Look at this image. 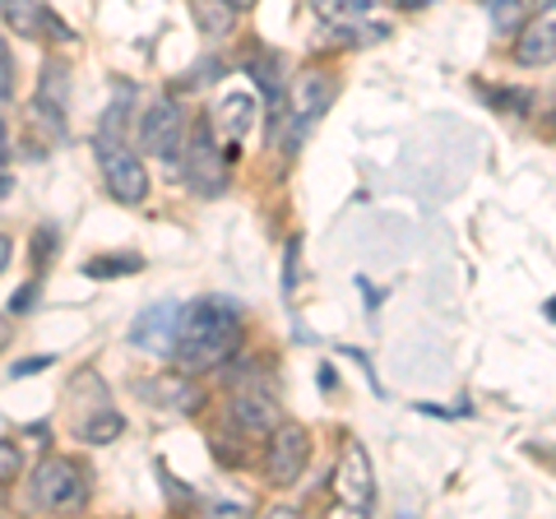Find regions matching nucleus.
Wrapping results in <instances>:
<instances>
[{
	"label": "nucleus",
	"mask_w": 556,
	"mask_h": 519,
	"mask_svg": "<svg viewBox=\"0 0 556 519\" xmlns=\"http://www.w3.org/2000/svg\"><path fill=\"white\" fill-rule=\"evenodd\" d=\"M371 5L376 0H316V14L329 24V28H339V33H371V38H380V24H371Z\"/></svg>",
	"instance_id": "nucleus-17"
},
{
	"label": "nucleus",
	"mask_w": 556,
	"mask_h": 519,
	"mask_svg": "<svg viewBox=\"0 0 556 519\" xmlns=\"http://www.w3.org/2000/svg\"><path fill=\"white\" fill-rule=\"evenodd\" d=\"M228 163L232 153L223 149V135L214 130V121H195V130H186V149H181V172L195 195L218 200L228 190Z\"/></svg>",
	"instance_id": "nucleus-3"
},
{
	"label": "nucleus",
	"mask_w": 556,
	"mask_h": 519,
	"mask_svg": "<svg viewBox=\"0 0 556 519\" xmlns=\"http://www.w3.org/2000/svg\"><path fill=\"white\" fill-rule=\"evenodd\" d=\"M93 153H98L102 181H108V195L116 204H144L149 200V167L130 149V140H121V135H93Z\"/></svg>",
	"instance_id": "nucleus-5"
},
{
	"label": "nucleus",
	"mask_w": 556,
	"mask_h": 519,
	"mask_svg": "<svg viewBox=\"0 0 556 519\" xmlns=\"http://www.w3.org/2000/svg\"><path fill=\"white\" fill-rule=\"evenodd\" d=\"M339 492H343V506L353 515H371L376 510V473H371V455L362 450L357 441L343 445V459H339Z\"/></svg>",
	"instance_id": "nucleus-11"
},
{
	"label": "nucleus",
	"mask_w": 556,
	"mask_h": 519,
	"mask_svg": "<svg viewBox=\"0 0 556 519\" xmlns=\"http://www.w3.org/2000/svg\"><path fill=\"white\" fill-rule=\"evenodd\" d=\"M10 186H14V181L5 177V172H0V200H5V195H10Z\"/></svg>",
	"instance_id": "nucleus-28"
},
{
	"label": "nucleus",
	"mask_w": 556,
	"mask_h": 519,
	"mask_svg": "<svg viewBox=\"0 0 556 519\" xmlns=\"http://www.w3.org/2000/svg\"><path fill=\"white\" fill-rule=\"evenodd\" d=\"M10 260H14V237H5V232H0V274L10 269Z\"/></svg>",
	"instance_id": "nucleus-24"
},
{
	"label": "nucleus",
	"mask_w": 556,
	"mask_h": 519,
	"mask_svg": "<svg viewBox=\"0 0 556 519\" xmlns=\"http://www.w3.org/2000/svg\"><path fill=\"white\" fill-rule=\"evenodd\" d=\"M28 501L38 510H84L89 506V473L65 455H47L28 478Z\"/></svg>",
	"instance_id": "nucleus-4"
},
{
	"label": "nucleus",
	"mask_w": 556,
	"mask_h": 519,
	"mask_svg": "<svg viewBox=\"0 0 556 519\" xmlns=\"http://www.w3.org/2000/svg\"><path fill=\"white\" fill-rule=\"evenodd\" d=\"M10 349V320H5V311H0V353Z\"/></svg>",
	"instance_id": "nucleus-25"
},
{
	"label": "nucleus",
	"mask_w": 556,
	"mask_h": 519,
	"mask_svg": "<svg viewBox=\"0 0 556 519\" xmlns=\"http://www.w3.org/2000/svg\"><path fill=\"white\" fill-rule=\"evenodd\" d=\"M177 325H181V302H159L130 320V343L153 357H167L172 343H177Z\"/></svg>",
	"instance_id": "nucleus-12"
},
{
	"label": "nucleus",
	"mask_w": 556,
	"mask_h": 519,
	"mask_svg": "<svg viewBox=\"0 0 556 519\" xmlns=\"http://www.w3.org/2000/svg\"><path fill=\"white\" fill-rule=\"evenodd\" d=\"M255 116H260V102L251 89H232V93H223L218 98V107H214V130L223 135V144H228V153L241 149V140L255 130Z\"/></svg>",
	"instance_id": "nucleus-15"
},
{
	"label": "nucleus",
	"mask_w": 556,
	"mask_h": 519,
	"mask_svg": "<svg viewBox=\"0 0 556 519\" xmlns=\"http://www.w3.org/2000/svg\"><path fill=\"white\" fill-rule=\"evenodd\" d=\"M70 431L84 445H112L126 431V418L112 408V394L93 371H79L70 380Z\"/></svg>",
	"instance_id": "nucleus-2"
},
{
	"label": "nucleus",
	"mask_w": 556,
	"mask_h": 519,
	"mask_svg": "<svg viewBox=\"0 0 556 519\" xmlns=\"http://www.w3.org/2000/svg\"><path fill=\"white\" fill-rule=\"evenodd\" d=\"M24 473V450L14 441H0V496H5Z\"/></svg>",
	"instance_id": "nucleus-21"
},
{
	"label": "nucleus",
	"mask_w": 556,
	"mask_h": 519,
	"mask_svg": "<svg viewBox=\"0 0 556 519\" xmlns=\"http://www.w3.org/2000/svg\"><path fill=\"white\" fill-rule=\"evenodd\" d=\"M515 65H525V71H538V65H556V0H543L533 20L519 24Z\"/></svg>",
	"instance_id": "nucleus-10"
},
{
	"label": "nucleus",
	"mask_w": 556,
	"mask_h": 519,
	"mask_svg": "<svg viewBox=\"0 0 556 519\" xmlns=\"http://www.w3.org/2000/svg\"><path fill=\"white\" fill-rule=\"evenodd\" d=\"M42 367H51V357H28V362H20V367H10V376L20 380V376H38Z\"/></svg>",
	"instance_id": "nucleus-23"
},
{
	"label": "nucleus",
	"mask_w": 556,
	"mask_h": 519,
	"mask_svg": "<svg viewBox=\"0 0 556 519\" xmlns=\"http://www.w3.org/2000/svg\"><path fill=\"white\" fill-rule=\"evenodd\" d=\"M139 394L153 404V408H177V413H190L200 404V390H195V376H186L181 367L177 371H163L139 385Z\"/></svg>",
	"instance_id": "nucleus-16"
},
{
	"label": "nucleus",
	"mask_w": 556,
	"mask_h": 519,
	"mask_svg": "<svg viewBox=\"0 0 556 519\" xmlns=\"http://www.w3.org/2000/svg\"><path fill=\"white\" fill-rule=\"evenodd\" d=\"M139 269H144V255H135V251L84 260V274H89V279H126V274H139Z\"/></svg>",
	"instance_id": "nucleus-20"
},
{
	"label": "nucleus",
	"mask_w": 556,
	"mask_h": 519,
	"mask_svg": "<svg viewBox=\"0 0 556 519\" xmlns=\"http://www.w3.org/2000/svg\"><path fill=\"white\" fill-rule=\"evenodd\" d=\"M139 149L159 163H181L186 149V112L172 98L149 102L144 116H139Z\"/></svg>",
	"instance_id": "nucleus-6"
},
{
	"label": "nucleus",
	"mask_w": 556,
	"mask_h": 519,
	"mask_svg": "<svg viewBox=\"0 0 556 519\" xmlns=\"http://www.w3.org/2000/svg\"><path fill=\"white\" fill-rule=\"evenodd\" d=\"M232 418L251 431H265V436H269V427H278L283 404H278V385L269 376H251L232 390Z\"/></svg>",
	"instance_id": "nucleus-9"
},
{
	"label": "nucleus",
	"mask_w": 556,
	"mask_h": 519,
	"mask_svg": "<svg viewBox=\"0 0 556 519\" xmlns=\"http://www.w3.org/2000/svg\"><path fill=\"white\" fill-rule=\"evenodd\" d=\"M311 459V436L302 422H278L269 427V445H265V482L269 488H292L306 473Z\"/></svg>",
	"instance_id": "nucleus-7"
},
{
	"label": "nucleus",
	"mask_w": 556,
	"mask_h": 519,
	"mask_svg": "<svg viewBox=\"0 0 556 519\" xmlns=\"http://www.w3.org/2000/svg\"><path fill=\"white\" fill-rule=\"evenodd\" d=\"M329 102H334V79H325V75H302L298 79L292 102H288V149L306 144V135L320 126Z\"/></svg>",
	"instance_id": "nucleus-8"
},
{
	"label": "nucleus",
	"mask_w": 556,
	"mask_h": 519,
	"mask_svg": "<svg viewBox=\"0 0 556 519\" xmlns=\"http://www.w3.org/2000/svg\"><path fill=\"white\" fill-rule=\"evenodd\" d=\"M0 14L20 38H61V42L70 38V24L47 10V0H0Z\"/></svg>",
	"instance_id": "nucleus-14"
},
{
	"label": "nucleus",
	"mask_w": 556,
	"mask_h": 519,
	"mask_svg": "<svg viewBox=\"0 0 556 519\" xmlns=\"http://www.w3.org/2000/svg\"><path fill=\"white\" fill-rule=\"evenodd\" d=\"M10 159V135H5V121H0V163Z\"/></svg>",
	"instance_id": "nucleus-26"
},
{
	"label": "nucleus",
	"mask_w": 556,
	"mask_h": 519,
	"mask_svg": "<svg viewBox=\"0 0 556 519\" xmlns=\"http://www.w3.org/2000/svg\"><path fill=\"white\" fill-rule=\"evenodd\" d=\"M33 112L47 121L51 135H65V112H70V65L65 61H47L33 89Z\"/></svg>",
	"instance_id": "nucleus-13"
},
{
	"label": "nucleus",
	"mask_w": 556,
	"mask_h": 519,
	"mask_svg": "<svg viewBox=\"0 0 556 519\" xmlns=\"http://www.w3.org/2000/svg\"><path fill=\"white\" fill-rule=\"evenodd\" d=\"M232 5H237V10H247V5H255V0H232Z\"/></svg>",
	"instance_id": "nucleus-29"
},
{
	"label": "nucleus",
	"mask_w": 556,
	"mask_h": 519,
	"mask_svg": "<svg viewBox=\"0 0 556 519\" xmlns=\"http://www.w3.org/2000/svg\"><path fill=\"white\" fill-rule=\"evenodd\" d=\"M14 98V56H10V42L0 38V107H10Z\"/></svg>",
	"instance_id": "nucleus-22"
},
{
	"label": "nucleus",
	"mask_w": 556,
	"mask_h": 519,
	"mask_svg": "<svg viewBox=\"0 0 556 519\" xmlns=\"http://www.w3.org/2000/svg\"><path fill=\"white\" fill-rule=\"evenodd\" d=\"M394 5H404V10H422V5H431V0H394Z\"/></svg>",
	"instance_id": "nucleus-27"
},
{
	"label": "nucleus",
	"mask_w": 556,
	"mask_h": 519,
	"mask_svg": "<svg viewBox=\"0 0 556 519\" xmlns=\"http://www.w3.org/2000/svg\"><path fill=\"white\" fill-rule=\"evenodd\" d=\"M241 349V306L228 298H195L181 306L177 343H172V362L186 376L218 371L223 362H232Z\"/></svg>",
	"instance_id": "nucleus-1"
},
{
	"label": "nucleus",
	"mask_w": 556,
	"mask_h": 519,
	"mask_svg": "<svg viewBox=\"0 0 556 519\" xmlns=\"http://www.w3.org/2000/svg\"><path fill=\"white\" fill-rule=\"evenodd\" d=\"M195 24L208 38H228L237 24V5L232 0H195Z\"/></svg>",
	"instance_id": "nucleus-19"
},
{
	"label": "nucleus",
	"mask_w": 556,
	"mask_h": 519,
	"mask_svg": "<svg viewBox=\"0 0 556 519\" xmlns=\"http://www.w3.org/2000/svg\"><path fill=\"white\" fill-rule=\"evenodd\" d=\"M130 107H135V84H116L108 112L98 121V135H121V140H130Z\"/></svg>",
	"instance_id": "nucleus-18"
}]
</instances>
